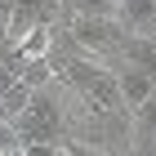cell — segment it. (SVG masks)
Here are the masks:
<instances>
[{"label":"cell","mask_w":156,"mask_h":156,"mask_svg":"<svg viewBox=\"0 0 156 156\" xmlns=\"http://www.w3.org/2000/svg\"><path fill=\"white\" fill-rule=\"evenodd\" d=\"M116 85H120V103H125L129 112L156 89V80L143 72V67H138V62H120V67H116Z\"/></svg>","instance_id":"3957f363"},{"label":"cell","mask_w":156,"mask_h":156,"mask_svg":"<svg viewBox=\"0 0 156 156\" xmlns=\"http://www.w3.org/2000/svg\"><path fill=\"white\" fill-rule=\"evenodd\" d=\"M72 13H116L120 18V0H67Z\"/></svg>","instance_id":"9c48e42d"},{"label":"cell","mask_w":156,"mask_h":156,"mask_svg":"<svg viewBox=\"0 0 156 156\" xmlns=\"http://www.w3.org/2000/svg\"><path fill=\"white\" fill-rule=\"evenodd\" d=\"M0 156H23V134L13 120H0Z\"/></svg>","instance_id":"ba28073f"},{"label":"cell","mask_w":156,"mask_h":156,"mask_svg":"<svg viewBox=\"0 0 156 156\" xmlns=\"http://www.w3.org/2000/svg\"><path fill=\"white\" fill-rule=\"evenodd\" d=\"M45 54H54V31H49V23H40L18 40V58H45Z\"/></svg>","instance_id":"8992f818"},{"label":"cell","mask_w":156,"mask_h":156,"mask_svg":"<svg viewBox=\"0 0 156 156\" xmlns=\"http://www.w3.org/2000/svg\"><path fill=\"white\" fill-rule=\"evenodd\" d=\"M72 45L80 54H116L120 40L129 36V27L116 13H72Z\"/></svg>","instance_id":"7a4b0ae2"},{"label":"cell","mask_w":156,"mask_h":156,"mask_svg":"<svg viewBox=\"0 0 156 156\" xmlns=\"http://www.w3.org/2000/svg\"><path fill=\"white\" fill-rule=\"evenodd\" d=\"M129 134H134V143H129L134 152H156V89L134 107V129Z\"/></svg>","instance_id":"277c9868"},{"label":"cell","mask_w":156,"mask_h":156,"mask_svg":"<svg viewBox=\"0 0 156 156\" xmlns=\"http://www.w3.org/2000/svg\"><path fill=\"white\" fill-rule=\"evenodd\" d=\"M13 125H18V134H23V147H27V143H67V129H62V107L45 94V89H36V94H31V103L13 116ZM67 147H72V152H80L76 143H67Z\"/></svg>","instance_id":"6da1fadb"},{"label":"cell","mask_w":156,"mask_h":156,"mask_svg":"<svg viewBox=\"0 0 156 156\" xmlns=\"http://www.w3.org/2000/svg\"><path fill=\"white\" fill-rule=\"evenodd\" d=\"M0 23H5V18H0Z\"/></svg>","instance_id":"30bf717a"},{"label":"cell","mask_w":156,"mask_h":156,"mask_svg":"<svg viewBox=\"0 0 156 156\" xmlns=\"http://www.w3.org/2000/svg\"><path fill=\"white\" fill-rule=\"evenodd\" d=\"M31 94H36V89H31V85H27L23 76H18V80H13V85H9V89H5L0 98H5V107H9V116H18V112H23L27 103H31Z\"/></svg>","instance_id":"52a82bcc"},{"label":"cell","mask_w":156,"mask_h":156,"mask_svg":"<svg viewBox=\"0 0 156 156\" xmlns=\"http://www.w3.org/2000/svg\"><path fill=\"white\" fill-rule=\"evenodd\" d=\"M120 23L129 31L156 36V0H120Z\"/></svg>","instance_id":"5b68a950"}]
</instances>
